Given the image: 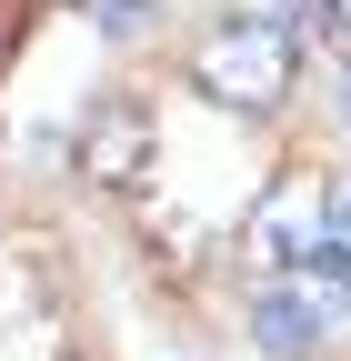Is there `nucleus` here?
I'll return each instance as SVG.
<instances>
[{"instance_id":"obj_1","label":"nucleus","mask_w":351,"mask_h":361,"mask_svg":"<svg viewBox=\"0 0 351 361\" xmlns=\"http://www.w3.org/2000/svg\"><path fill=\"white\" fill-rule=\"evenodd\" d=\"M191 90L221 111H281L291 101V30L261 20V11H231L191 40Z\"/></svg>"},{"instance_id":"obj_2","label":"nucleus","mask_w":351,"mask_h":361,"mask_svg":"<svg viewBox=\"0 0 351 361\" xmlns=\"http://www.w3.org/2000/svg\"><path fill=\"white\" fill-rule=\"evenodd\" d=\"M321 231H331V180H321L312 161H291L271 191L251 201V221H241V261H251V271H301Z\"/></svg>"},{"instance_id":"obj_3","label":"nucleus","mask_w":351,"mask_h":361,"mask_svg":"<svg viewBox=\"0 0 351 361\" xmlns=\"http://www.w3.org/2000/svg\"><path fill=\"white\" fill-rule=\"evenodd\" d=\"M80 171L101 180V191H141V171H151V111L141 101H91L80 111Z\"/></svg>"},{"instance_id":"obj_4","label":"nucleus","mask_w":351,"mask_h":361,"mask_svg":"<svg viewBox=\"0 0 351 361\" xmlns=\"http://www.w3.org/2000/svg\"><path fill=\"white\" fill-rule=\"evenodd\" d=\"M251 341L271 351V361H312L321 351V301L301 291V281H261L251 291Z\"/></svg>"},{"instance_id":"obj_5","label":"nucleus","mask_w":351,"mask_h":361,"mask_svg":"<svg viewBox=\"0 0 351 361\" xmlns=\"http://www.w3.org/2000/svg\"><path fill=\"white\" fill-rule=\"evenodd\" d=\"M301 291L321 301V322H341V311H351V241H341V231L312 241V261H301Z\"/></svg>"},{"instance_id":"obj_6","label":"nucleus","mask_w":351,"mask_h":361,"mask_svg":"<svg viewBox=\"0 0 351 361\" xmlns=\"http://www.w3.org/2000/svg\"><path fill=\"white\" fill-rule=\"evenodd\" d=\"M101 30H111V40H141V30H151V0H101Z\"/></svg>"},{"instance_id":"obj_7","label":"nucleus","mask_w":351,"mask_h":361,"mask_svg":"<svg viewBox=\"0 0 351 361\" xmlns=\"http://www.w3.org/2000/svg\"><path fill=\"white\" fill-rule=\"evenodd\" d=\"M331 30H341V40H351V0H331Z\"/></svg>"}]
</instances>
